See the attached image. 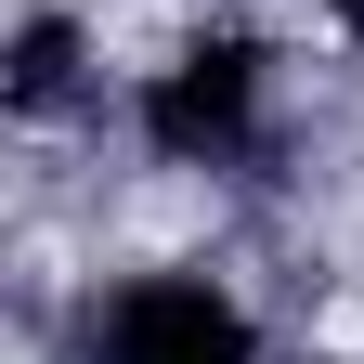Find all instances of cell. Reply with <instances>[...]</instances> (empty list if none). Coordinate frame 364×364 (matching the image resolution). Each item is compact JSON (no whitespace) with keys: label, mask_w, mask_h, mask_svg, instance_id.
Segmentation results:
<instances>
[{"label":"cell","mask_w":364,"mask_h":364,"mask_svg":"<svg viewBox=\"0 0 364 364\" xmlns=\"http://www.w3.org/2000/svg\"><path fill=\"white\" fill-rule=\"evenodd\" d=\"M144 144L169 169H235L260 144V39H196L144 78Z\"/></svg>","instance_id":"cell-1"},{"label":"cell","mask_w":364,"mask_h":364,"mask_svg":"<svg viewBox=\"0 0 364 364\" xmlns=\"http://www.w3.org/2000/svg\"><path fill=\"white\" fill-rule=\"evenodd\" d=\"M91 364H260V326L208 273H130L91 312Z\"/></svg>","instance_id":"cell-2"},{"label":"cell","mask_w":364,"mask_h":364,"mask_svg":"<svg viewBox=\"0 0 364 364\" xmlns=\"http://www.w3.org/2000/svg\"><path fill=\"white\" fill-rule=\"evenodd\" d=\"M326 14H338V26H351V39H364V0H326Z\"/></svg>","instance_id":"cell-4"},{"label":"cell","mask_w":364,"mask_h":364,"mask_svg":"<svg viewBox=\"0 0 364 364\" xmlns=\"http://www.w3.org/2000/svg\"><path fill=\"white\" fill-rule=\"evenodd\" d=\"M65 78H78V26L65 14H26V39H14V105H65Z\"/></svg>","instance_id":"cell-3"}]
</instances>
